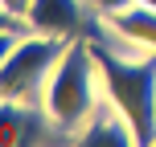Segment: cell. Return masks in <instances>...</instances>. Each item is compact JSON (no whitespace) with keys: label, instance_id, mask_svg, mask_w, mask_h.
I'll return each mask as SVG.
<instances>
[{"label":"cell","instance_id":"4","mask_svg":"<svg viewBox=\"0 0 156 147\" xmlns=\"http://www.w3.org/2000/svg\"><path fill=\"white\" fill-rule=\"evenodd\" d=\"M90 12L94 8L86 0H29L25 29L29 33H45V37H62V41H78L94 25Z\"/></svg>","mask_w":156,"mask_h":147},{"label":"cell","instance_id":"10","mask_svg":"<svg viewBox=\"0 0 156 147\" xmlns=\"http://www.w3.org/2000/svg\"><path fill=\"white\" fill-rule=\"evenodd\" d=\"M0 29H25V21H21V16H12L4 4H0Z\"/></svg>","mask_w":156,"mask_h":147},{"label":"cell","instance_id":"5","mask_svg":"<svg viewBox=\"0 0 156 147\" xmlns=\"http://www.w3.org/2000/svg\"><path fill=\"white\" fill-rule=\"evenodd\" d=\"M37 139H66L45 115L41 102H16L0 98V147L8 143H37Z\"/></svg>","mask_w":156,"mask_h":147},{"label":"cell","instance_id":"2","mask_svg":"<svg viewBox=\"0 0 156 147\" xmlns=\"http://www.w3.org/2000/svg\"><path fill=\"white\" fill-rule=\"evenodd\" d=\"M99 102H103V74H99L90 41L78 37L66 45L62 62L54 65V74L45 82V94H41V106L54 119L58 131L66 139H74L82 131V123L99 110Z\"/></svg>","mask_w":156,"mask_h":147},{"label":"cell","instance_id":"1","mask_svg":"<svg viewBox=\"0 0 156 147\" xmlns=\"http://www.w3.org/2000/svg\"><path fill=\"white\" fill-rule=\"evenodd\" d=\"M103 74V94L132 123L136 143H156V53H136L107 33L103 16L86 33Z\"/></svg>","mask_w":156,"mask_h":147},{"label":"cell","instance_id":"7","mask_svg":"<svg viewBox=\"0 0 156 147\" xmlns=\"http://www.w3.org/2000/svg\"><path fill=\"white\" fill-rule=\"evenodd\" d=\"M74 139H82V143H136V131H132V123L115 110V102L103 94L99 110L82 123V131H78Z\"/></svg>","mask_w":156,"mask_h":147},{"label":"cell","instance_id":"8","mask_svg":"<svg viewBox=\"0 0 156 147\" xmlns=\"http://www.w3.org/2000/svg\"><path fill=\"white\" fill-rule=\"evenodd\" d=\"M25 33H29V29H0V65H4V57L12 53V45L25 37Z\"/></svg>","mask_w":156,"mask_h":147},{"label":"cell","instance_id":"12","mask_svg":"<svg viewBox=\"0 0 156 147\" xmlns=\"http://www.w3.org/2000/svg\"><path fill=\"white\" fill-rule=\"evenodd\" d=\"M144 4H148V8H156V0H144Z\"/></svg>","mask_w":156,"mask_h":147},{"label":"cell","instance_id":"9","mask_svg":"<svg viewBox=\"0 0 156 147\" xmlns=\"http://www.w3.org/2000/svg\"><path fill=\"white\" fill-rule=\"evenodd\" d=\"M86 4H90L99 16H111V12H119V8H127L132 0H86Z\"/></svg>","mask_w":156,"mask_h":147},{"label":"cell","instance_id":"6","mask_svg":"<svg viewBox=\"0 0 156 147\" xmlns=\"http://www.w3.org/2000/svg\"><path fill=\"white\" fill-rule=\"evenodd\" d=\"M103 25L119 45L136 49V53H156V8H148L144 0H132L127 8L103 16Z\"/></svg>","mask_w":156,"mask_h":147},{"label":"cell","instance_id":"3","mask_svg":"<svg viewBox=\"0 0 156 147\" xmlns=\"http://www.w3.org/2000/svg\"><path fill=\"white\" fill-rule=\"evenodd\" d=\"M66 45L62 37H45V33H25L12 45V53L0 65V98H16V102H41L45 82L54 74V65L62 62Z\"/></svg>","mask_w":156,"mask_h":147},{"label":"cell","instance_id":"11","mask_svg":"<svg viewBox=\"0 0 156 147\" xmlns=\"http://www.w3.org/2000/svg\"><path fill=\"white\" fill-rule=\"evenodd\" d=\"M0 4H4L12 16H21V21H25V8H29V0H0Z\"/></svg>","mask_w":156,"mask_h":147}]
</instances>
